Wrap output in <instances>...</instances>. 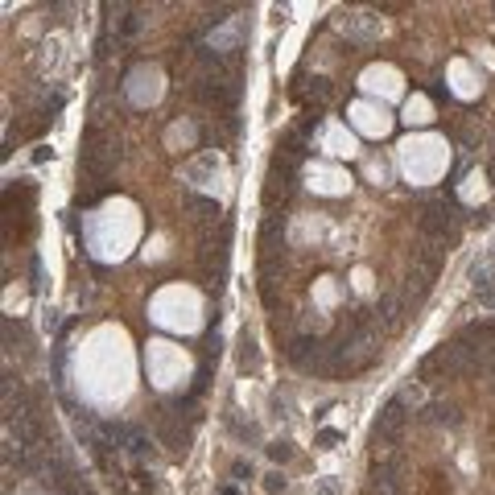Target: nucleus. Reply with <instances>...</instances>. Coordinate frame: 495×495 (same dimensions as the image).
<instances>
[{"mask_svg": "<svg viewBox=\"0 0 495 495\" xmlns=\"http://www.w3.org/2000/svg\"><path fill=\"white\" fill-rule=\"evenodd\" d=\"M116 145L112 140H103V132L99 128H87L83 132V157H79V170L83 178L91 182V186H108V178H112V170H116Z\"/></svg>", "mask_w": 495, "mask_h": 495, "instance_id": "1", "label": "nucleus"}, {"mask_svg": "<svg viewBox=\"0 0 495 495\" xmlns=\"http://www.w3.org/2000/svg\"><path fill=\"white\" fill-rule=\"evenodd\" d=\"M293 190H297V165L289 157H273L269 178H264V202L277 211V207H285L293 198Z\"/></svg>", "mask_w": 495, "mask_h": 495, "instance_id": "2", "label": "nucleus"}, {"mask_svg": "<svg viewBox=\"0 0 495 495\" xmlns=\"http://www.w3.org/2000/svg\"><path fill=\"white\" fill-rule=\"evenodd\" d=\"M289 359H293V368L310 372V376H326V343H318V338H306V335L293 338Z\"/></svg>", "mask_w": 495, "mask_h": 495, "instance_id": "3", "label": "nucleus"}, {"mask_svg": "<svg viewBox=\"0 0 495 495\" xmlns=\"http://www.w3.org/2000/svg\"><path fill=\"white\" fill-rule=\"evenodd\" d=\"M417 223H421V231H425L429 239H446V236H450V223H454V211H450V207H442V202H429V207L421 211Z\"/></svg>", "mask_w": 495, "mask_h": 495, "instance_id": "4", "label": "nucleus"}, {"mask_svg": "<svg viewBox=\"0 0 495 495\" xmlns=\"http://www.w3.org/2000/svg\"><path fill=\"white\" fill-rule=\"evenodd\" d=\"M421 421H434V425H458L462 417H458V409H454V405H442V400H434V405H425Z\"/></svg>", "mask_w": 495, "mask_h": 495, "instance_id": "5", "label": "nucleus"}, {"mask_svg": "<svg viewBox=\"0 0 495 495\" xmlns=\"http://www.w3.org/2000/svg\"><path fill=\"white\" fill-rule=\"evenodd\" d=\"M186 211L194 219H202V223H211V219H219V202L215 198H202V194H186Z\"/></svg>", "mask_w": 495, "mask_h": 495, "instance_id": "6", "label": "nucleus"}, {"mask_svg": "<svg viewBox=\"0 0 495 495\" xmlns=\"http://www.w3.org/2000/svg\"><path fill=\"white\" fill-rule=\"evenodd\" d=\"M239 368H244V372H256L260 368V347H256V338L252 335L239 338Z\"/></svg>", "mask_w": 495, "mask_h": 495, "instance_id": "7", "label": "nucleus"}, {"mask_svg": "<svg viewBox=\"0 0 495 495\" xmlns=\"http://www.w3.org/2000/svg\"><path fill=\"white\" fill-rule=\"evenodd\" d=\"M124 450H128L132 458H145L149 450H153V442H149V437L140 434L137 425H132V434H128V442H124Z\"/></svg>", "mask_w": 495, "mask_h": 495, "instance_id": "8", "label": "nucleus"}, {"mask_svg": "<svg viewBox=\"0 0 495 495\" xmlns=\"http://www.w3.org/2000/svg\"><path fill=\"white\" fill-rule=\"evenodd\" d=\"M140 29V13H132V9H124V17H120V41H132Z\"/></svg>", "mask_w": 495, "mask_h": 495, "instance_id": "9", "label": "nucleus"}, {"mask_svg": "<svg viewBox=\"0 0 495 495\" xmlns=\"http://www.w3.org/2000/svg\"><path fill=\"white\" fill-rule=\"evenodd\" d=\"M231 475H236V483H248V479L256 475V471H252V462H244V458H236V462H231Z\"/></svg>", "mask_w": 495, "mask_h": 495, "instance_id": "10", "label": "nucleus"}, {"mask_svg": "<svg viewBox=\"0 0 495 495\" xmlns=\"http://www.w3.org/2000/svg\"><path fill=\"white\" fill-rule=\"evenodd\" d=\"M269 454H273V462H289L293 450H289V442H273V446H269Z\"/></svg>", "mask_w": 495, "mask_h": 495, "instance_id": "11", "label": "nucleus"}, {"mask_svg": "<svg viewBox=\"0 0 495 495\" xmlns=\"http://www.w3.org/2000/svg\"><path fill=\"white\" fill-rule=\"evenodd\" d=\"M479 306H483V310H491V314H495V285H491V289H483V293H479Z\"/></svg>", "mask_w": 495, "mask_h": 495, "instance_id": "12", "label": "nucleus"}, {"mask_svg": "<svg viewBox=\"0 0 495 495\" xmlns=\"http://www.w3.org/2000/svg\"><path fill=\"white\" fill-rule=\"evenodd\" d=\"M335 442H338V434H335V429H322V434H318V446H322V450H330Z\"/></svg>", "mask_w": 495, "mask_h": 495, "instance_id": "13", "label": "nucleus"}, {"mask_svg": "<svg viewBox=\"0 0 495 495\" xmlns=\"http://www.w3.org/2000/svg\"><path fill=\"white\" fill-rule=\"evenodd\" d=\"M310 91L326 99V95H330V83H326V79H310Z\"/></svg>", "mask_w": 495, "mask_h": 495, "instance_id": "14", "label": "nucleus"}, {"mask_svg": "<svg viewBox=\"0 0 495 495\" xmlns=\"http://www.w3.org/2000/svg\"><path fill=\"white\" fill-rule=\"evenodd\" d=\"M264 487H269L273 495H277V491H285V475H269V479H264Z\"/></svg>", "mask_w": 495, "mask_h": 495, "instance_id": "15", "label": "nucleus"}]
</instances>
